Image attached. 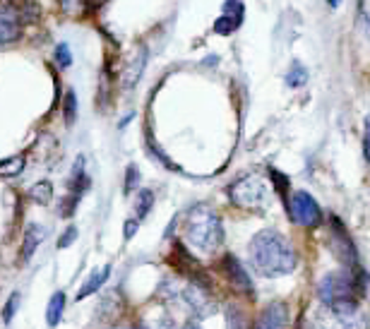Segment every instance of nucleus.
Returning a JSON list of instances; mask_svg holds the SVG:
<instances>
[{
  "label": "nucleus",
  "instance_id": "1a4fd4ad",
  "mask_svg": "<svg viewBox=\"0 0 370 329\" xmlns=\"http://www.w3.org/2000/svg\"><path fill=\"white\" fill-rule=\"evenodd\" d=\"M286 327H289V308L284 303H272L262 310L252 329H286Z\"/></svg>",
  "mask_w": 370,
  "mask_h": 329
},
{
  "label": "nucleus",
  "instance_id": "58836bf2",
  "mask_svg": "<svg viewBox=\"0 0 370 329\" xmlns=\"http://www.w3.org/2000/svg\"><path fill=\"white\" fill-rule=\"evenodd\" d=\"M185 329H200L198 325H188V327H185Z\"/></svg>",
  "mask_w": 370,
  "mask_h": 329
},
{
  "label": "nucleus",
  "instance_id": "0eeeda50",
  "mask_svg": "<svg viewBox=\"0 0 370 329\" xmlns=\"http://www.w3.org/2000/svg\"><path fill=\"white\" fill-rule=\"evenodd\" d=\"M221 271L228 279V283L233 286V291L243 293V296H252V293H255V286H252V279L248 276V271L243 269V264H240L233 255H224Z\"/></svg>",
  "mask_w": 370,
  "mask_h": 329
},
{
  "label": "nucleus",
  "instance_id": "c756f323",
  "mask_svg": "<svg viewBox=\"0 0 370 329\" xmlns=\"http://www.w3.org/2000/svg\"><path fill=\"white\" fill-rule=\"evenodd\" d=\"M235 29H238V25H235L231 17H226V15H221V17H219V20L214 22V32H217V34H224V36L233 34Z\"/></svg>",
  "mask_w": 370,
  "mask_h": 329
},
{
  "label": "nucleus",
  "instance_id": "6ab92c4d",
  "mask_svg": "<svg viewBox=\"0 0 370 329\" xmlns=\"http://www.w3.org/2000/svg\"><path fill=\"white\" fill-rule=\"evenodd\" d=\"M154 207V192L151 190H137V197H135V212H137V219H144Z\"/></svg>",
  "mask_w": 370,
  "mask_h": 329
},
{
  "label": "nucleus",
  "instance_id": "7c9ffc66",
  "mask_svg": "<svg viewBox=\"0 0 370 329\" xmlns=\"http://www.w3.org/2000/svg\"><path fill=\"white\" fill-rule=\"evenodd\" d=\"M75 241H77V226H67V229L58 238V250H65V248H70Z\"/></svg>",
  "mask_w": 370,
  "mask_h": 329
},
{
  "label": "nucleus",
  "instance_id": "b1692460",
  "mask_svg": "<svg viewBox=\"0 0 370 329\" xmlns=\"http://www.w3.org/2000/svg\"><path fill=\"white\" fill-rule=\"evenodd\" d=\"M137 188H139V168L135 166V163H130V166L125 168V183H123V192L130 195V192H135Z\"/></svg>",
  "mask_w": 370,
  "mask_h": 329
},
{
  "label": "nucleus",
  "instance_id": "f3484780",
  "mask_svg": "<svg viewBox=\"0 0 370 329\" xmlns=\"http://www.w3.org/2000/svg\"><path fill=\"white\" fill-rule=\"evenodd\" d=\"M25 166H27L25 154H15L10 159H5V161H0V178H15V175H20L25 171Z\"/></svg>",
  "mask_w": 370,
  "mask_h": 329
},
{
  "label": "nucleus",
  "instance_id": "393cba45",
  "mask_svg": "<svg viewBox=\"0 0 370 329\" xmlns=\"http://www.w3.org/2000/svg\"><path fill=\"white\" fill-rule=\"evenodd\" d=\"M269 178H272V183H274V190L279 192V197H282V200L286 202V197H289V178H286V175H282L277 171V168H269Z\"/></svg>",
  "mask_w": 370,
  "mask_h": 329
},
{
  "label": "nucleus",
  "instance_id": "a211bd4d",
  "mask_svg": "<svg viewBox=\"0 0 370 329\" xmlns=\"http://www.w3.org/2000/svg\"><path fill=\"white\" fill-rule=\"evenodd\" d=\"M29 200L36 204H48L53 200V183H50V180H39L36 185H32Z\"/></svg>",
  "mask_w": 370,
  "mask_h": 329
},
{
  "label": "nucleus",
  "instance_id": "c9c22d12",
  "mask_svg": "<svg viewBox=\"0 0 370 329\" xmlns=\"http://www.w3.org/2000/svg\"><path fill=\"white\" fill-rule=\"evenodd\" d=\"M20 3V0H0V8H10V5Z\"/></svg>",
  "mask_w": 370,
  "mask_h": 329
},
{
  "label": "nucleus",
  "instance_id": "ea45409f",
  "mask_svg": "<svg viewBox=\"0 0 370 329\" xmlns=\"http://www.w3.org/2000/svg\"><path fill=\"white\" fill-rule=\"evenodd\" d=\"M118 329H123V327H118Z\"/></svg>",
  "mask_w": 370,
  "mask_h": 329
},
{
  "label": "nucleus",
  "instance_id": "9d476101",
  "mask_svg": "<svg viewBox=\"0 0 370 329\" xmlns=\"http://www.w3.org/2000/svg\"><path fill=\"white\" fill-rule=\"evenodd\" d=\"M144 65H147V48L137 46L135 55H130V60H128L125 72H123V84H125L128 89L137 84V79L142 77V72H144Z\"/></svg>",
  "mask_w": 370,
  "mask_h": 329
},
{
  "label": "nucleus",
  "instance_id": "5701e85b",
  "mask_svg": "<svg viewBox=\"0 0 370 329\" xmlns=\"http://www.w3.org/2000/svg\"><path fill=\"white\" fill-rule=\"evenodd\" d=\"M80 200L82 197H77V195H67V197H63L60 200V204H58V217L60 219H70L72 214H75V209H77V204H80Z\"/></svg>",
  "mask_w": 370,
  "mask_h": 329
},
{
  "label": "nucleus",
  "instance_id": "9b49d317",
  "mask_svg": "<svg viewBox=\"0 0 370 329\" xmlns=\"http://www.w3.org/2000/svg\"><path fill=\"white\" fill-rule=\"evenodd\" d=\"M46 238V229L39 224H29L25 229V241H22V253H20V262H29L34 257V253H36L39 243Z\"/></svg>",
  "mask_w": 370,
  "mask_h": 329
},
{
  "label": "nucleus",
  "instance_id": "423d86ee",
  "mask_svg": "<svg viewBox=\"0 0 370 329\" xmlns=\"http://www.w3.org/2000/svg\"><path fill=\"white\" fill-rule=\"evenodd\" d=\"M181 300L195 317H207L214 313V300L210 298V288L200 286V283L190 281L188 286L181 288Z\"/></svg>",
  "mask_w": 370,
  "mask_h": 329
},
{
  "label": "nucleus",
  "instance_id": "2f4dec72",
  "mask_svg": "<svg viewBox=\"0 0 370 329\" xmlns=\"http://www.w3.org/2000/svg\"><path fill=\"white\" fill-rule=\"evenodd\" d=\"M137 229H139V219H128L125 224H123V238L130 241V238L137 234Z\"/></svg>",
  "mask_w": 370,
  "mask_h": 329
},
{
  "label": "nucleus",
  "instance_id": "6e6552de",
  "mask_svg": "<svg viewBox=\"0 0 370 329\" xmlns=\"http://www.w3.org/2000/svg\"><path fill=\"white\" fill-rule=\"evenodd\" d=\"M332 248H334V255L344 262L346 269H351V267L358 264L356 248H353L349 234H346V229L341 226V221L336 217H332Z\"/></svg>",
  "mask_w": 370,
  "mask_h": 329
},
{
  "label": "nucleus",
  "instance_id": "473e14b6",
  "mask_svg": "<svg viewBox=\"0 0 370 329\" xmlns=\"http://www.w3.org/2000/svg\"><path fill=\"white\" fill-rule=\"evenodd\" d=\"M363 154L370 161V116L366 118V128H363Z\"/></svg>",
  "mask_w": 370,
  "mask_h": 329
},
{
  "label": "nucleus",
  "instance_id": "bb28decb",
  "mask_svg": "<svg viewBox=\"0 0 370 329\" xmlns=\"http://www.w3.org/2000/svg\"><path fill=\"white\" fill-rule=\"evenodd\" d=\"M55 63H58L60 70H67V67L72 65V53L67 43H58V46H55Z\"/></svg>",
  "mask_w": 370,
  "mask_h": 329
},
{
  "label": "nucleus",
  "instance_id": "39448f33",
  "mask_svg": "<svg viewBox=\"0 0 370 329\" xmlns=\"http://www.w3.org/2000/svg\"><path fill=\"white\" fill-rule=\"evenodd\" d=\"M289 207H291V219L296 224L306 226V229H317L322 224V209H320V204L306 190L294 192L289 200Z\"/></svg>",
  "mask_w": 370,
  "mask_h": 329
},
{
  "label": "nucleus",
  "instance_id": "2eb2a0df",
  "mask_svg": "<svg viewBox=\"0 0 370 329\" xmlns=\"http://www.w3.org/2000/svg\"><path fill=\"white\" fill-rule=\"evenodd\" d=\"M65 313V293L63 291H55L48 300V308H46V325L48 327H58V322L63 320Z\"/></svg>",
  "mask_w": 370,
  "mask_h": 329
},
{
  "label": "nucleus",
  "instance_id": "412c9836",
  "mask_svg": "<svg viewBox=\"0 0 370 329\" xmlns=\"http://www.w3.org/2000/svg\"><path fill=\"white\" fill-rule=\"evenodd\" d=\"M77 116V96L72 89H67L63 96V118H65V126H72Z\"/></svg>",
  "mask_w": 370,
  "mask_h": 329
},
{
  "label": "nucleus",
  "instance_id": "f704fd0d",
  "mask_svg": "<svg viewBox=\"0 0 370 329\" xmlns=\"http://www.w3.org/2000/svg\"><path fill=\"white\" fill-rule=\"evenodd\" d=\"M75 3H77V0H60V5H63L65 10H70V8H72V5H75Z\"/></svg>",
  "mask_w": 370,
  "mask_h": 329
},
{
  "label": "nucleus",
  "instance_id": "f03ea898",
  "mask_svg": "<svg viewBox=\"0 0 370 329\" xmlns=\"http://www.w3.org/2000/svg\"><path fill=\"white\" fill-rule=\"evenodd\" d=\"M185 241L195 248V250L212 255L221 248L224 243V224L219 214L210 204H195L185 214V226H183Z\"/></svg>",
  "mask_w": 370,
  "mask_h": 329
},
{
  "label": "nucleus",
  "instance_id": "cd10ccee",
  "mask_svg": "<svg viewBox=\"0 0 370 329\" xmlns=\"http://www.w3.org/2000/svg\"><path fill=\"white\" fill-rule=\"evenodd\" d=\"M20 300H22V296L17 291L8 300H5V308H3V322H5V325H8V322H13L17 308H20Z\"/></svg>",
  "mask_w": 370,
  "mask_h": 329
},
{
  "label": "nucleus",
  "instance_id": "f257e3e1",
  "mask_svg": "<svg viewBox=\"0 0 370 329\" xmlns=\"http://www.w3.org/2000/svg\"><path fill=\"white\" fill-rule=\"evenodd\" d=\"M250 262L262 276H286L296 269V250L286 238L274 229L260 231L250 241Z\"/></svg>",
  "mask_w": 370,
  "mask_h": 329
},
{
  "label": "nucleus",
  "instance_id": "20e7f679",
  "mask_svg": "<svg viewBox=\"0 0 370 329\" xmlns=\"http://www.w3.org/2000/svg\"><path fill=\"white\" fill-rule=\"evenodd\" d=\"M226 192L235 207L248 209V212H260L267 207V185L260 175H243V178L233 180Z\"/></svg>",
  "mask_w": 370,
  "mask_h": 329
},
{
  "label": "nucleus",
  "instance_id": "f8f14e48",
  "mask_svg": "<svg viewBox=\"0 0 370 329\" xmlns=\"http://www.w3.org/2000/svg\"><path fill=\"white\" fill-rule=\"evenodd\" d=\"M109 276H111V264H104V267H99V269H94V274L89 276V279L82 283L80 291H77L75 300H84V298L94 296V293H97L99 288L109 281Z\"/></svg>",
  "mask_w": 370,
  "mask_h": 329
},
{
  "label": "nucleus",
  "instance_id": "4468645a",
  "mask_svg": "<svg viewBox=\"0 0 370 329\" xmlns=\"http://www.w3.org/2000/svg\"><path fill=\"white\" fill-rule=\"evenodd\" d=\"M87 188H89V178H87V173H84V156H77L75 166H72V171H70V180H67V190H70L72 195L82 197L84 192H87Z\"/></svg>",
  "mask_w": 370,
  "mask_h": 329
},
{
  "label": "nucleus",
  "instance_id": "dca6fc26",
  "mask_svg": "<svg viewBox=\"0 0 370 329\" xmlns=\"http://www.w3.org/2000/svg\"><path fill=\"white\" fill-rule=\"evenodd\" d=\"M121 313H123V303H118L114 293L101 300V303H99V310H97V315L101 317V322H106V325L116 322L118 315H121Z\"/></svg>",
  "mask_w": 370,
  "mask_h": 329
},
{
  "label": "nucleus",
  "instance_id": "7ed1b4c3",
  "mask_svg": "<svg viewBox=\"0 0 370 329\" xmlns=\"http://www.w3.org/2000/svg\"><path fill=\"white\" fill-rule=\"evenodd\" d=\"M317 296L336 317L358 313L361 293H358V286H356V281H353L349 269L324 274L317 283Z\"/></svg>",
  "mask_w": 370,
  "mask_h": 329
},
{
  "label": "nucleus",
  "instance_id": "4c0bfd02",
  "mask_svg": "<svg viewBox=\"0 0 370 329\" xmlns=\"http://www.w3.org/2000/svg\"><path fill=\"white\" fill-rule=\"evenodd\" d=\"M329 5H332V8H336V5H339V0H327Z\"/></svg>",
  "mask_w": 370,
  "mask_h": 329
},
{
  "label": "nucleus",
  "instance_id": "aec40b11",
  "mask_svg": "<svg viewBox=\"0 0 370 329\" xmlns=\"http://www.w3.org/2000/svg\"><path fill=\"white\" fill-rule=\"evenodd\" d=\"M226 325L228 329H252L248 325V317L243 315V310L238 305H228L226 308Z\"/></svg>",
  "mask_w": 370,
  "mask_h": 329
},
{
  "label": "nucleus",
  "instance_id": "72a5a7b5",
  "mask_svg": "<svg viewBox=\"0 0 370 329\" xmlns=\"http://www.w3.org/2000/svg\"><path fill=\"white\" fill-rule=\"evenodd\" d=\"M159 329H178V327H176V322H173L171 317H164V320L159 322Z\"/></svg>",
  "mask_w": 370,
  "mask_h": 329
},
{
  "label": "nucleus",
  "instance_id": "c85d7f7f",
  "mask_svg": "<svg viewBox=\"0 0 370 329\" xmlns=\"http://www.w3.org/2000/svg\"><path fill=\"white\" fill-rule=\"evenodd\" d=\"M339 322H341V329H366V320L361 317V313L341 315Z\"/></svg>",
  "mask_w": 370,
  "mask_h": 329
},
{
  "label": "nucleus",
  "instance_id": "e433bc0d",
  "mask_svg": "<svg viewBox=\"0 0 370 329\" xmlns=\"http://www.w3.org/2000/svg\"><path fill=\"white\" fill-rule=\"evenodd\" d=\"M366 29H368V36H370V17H366Z\"/></svg>",
  "mask_w": 370,
  "mask_h": 329
},
{
  "label": "nucleus",
  "instance_id": "4be33fe9",
  "mask_svg": "<svg viewBox=\"0 0 370 329\" xmlns=\"http://www.w3.org/2000/svg\"><path fill=\"white\" fill-rule=\"evenodd\" d=\"M306 79H308V70H306V67H303L301 63L291 65L289 75H286V84H289V87H303V84H306Z\"/></svg>",
  "mask_w": 370,
  "mask_h": 329
},
{
  "label": "nucleus",
  "instance_id": "a878e982",
  "mask_svg": "<svg viewBox=\"0 0 370 329\" xmlns=\"http://www.w3.org/2000/svg\"><path fill=\"white\" fill-rule=\"evenodd\" d=\"M224 15L231 17L235 25L240 27V22H243V3L240 0H226L224 3Z\"/></svg>",
  "mask_w": 370,
  "mask_h": 329
},
{
  "label": "nucleus",
  "instance_id": "ddd939ff",
  "mask_svg": "<svg viewBox=\"0 0 370 329\" xmlns=\"http://www.w3.org/2000/svg\"><path fill=\"white\" fill-rule=\"evenodd\" d=\"M20 36H22V25L10 13L0 10V46L20 41Z\"/></svg>",
  "mask_w": 370,
  "mask_h": 329
}]
</instances>
